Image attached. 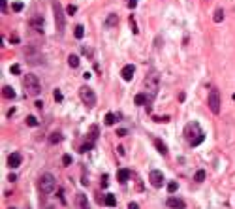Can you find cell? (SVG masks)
<instances>
[{"label": "cell", "mask_w": 235, "mask_h": 209, "mask_svg": "<svg viewBox=\"0 0 235 209\" xmlns=\"http://www.w3.org/2000/svg\"><path fill=\"white\" fill-rule=\"evenodd\" d=\"M38 189L41 194H51L55 189H57V179H55L53 173H43L38 179Z\"/></svg>", "instance_id": "obj_1"}, {"label": "cell", "mask_w": 235, "mask_h": 209, "mask_svg": "<svg viewBox=\"0 0 235 209\" xmlns=\"http://www.w3.org/2000/svg\"><path fill=\"white\" fill-rule=\"evenodd\" d=\"M25 87L30 96H38L41 92V85H40V79L36 77L34 74H27L25 75Z\"/></svg>", "instance_id": "obj_2"}, {"label": "cell", "mask_w": 235, "mask_h": 209, "mask_svg": "<svg viewBox=\"0 0 235 209\" xmlns=\"http://www.w3.org/2000/svg\"><path fill=\"white\" fill-rule=\"evenodd\" d=\"M51 6H53V12H55V21H57V30L59 32H62L64 30V9H62V6H60V2L59 0H53L51 2Z\"/></svg>", "instance_id": "obj_3"}, {"label": "cell", "mask_w": 235, "mask_h": 209, "mask_svg": "<svg viewBox=\"0 0 235 209\" xmlns=\"http://www.w3.org/2000/svg\"><path fill=\"white\" fill-rule=\"evenodd\" d=\"M79 98L83 100V104L87 107H94V104H96V94L88 87H79Z\"/></svg>", "instance_id": "obj_4"}, {"label": "cell", "mask_w": 235, "mask_h": 209, "mask_svg": "<svg viewBox=\"0 0 235 209\" xmlns=\"http://www.w3.org/2000/svg\"><path fill=\"white\" fill-rule=\"evenodd\" d=\"M201 134H203V132H201V128H199V123H196V121H192V123H188L184 126V138L188 139V143H190V141H194Z\"/></svg>", "instance_id": "obj_5"}, {"label": "cell", "mask_w": 235, "mask_h": 209, "mask_svg": "<svg viewBox=\"0 0 235 209\" xmlns=\"http://www.w3.org/2000/svg\"><path fill=\"white\" fill-rule=\"evenodd\" d=\"M209 109H211L215 115L220 113V92H218L216 89H212V91L209 92Z\"/></svg>", "instance_id": "obj_6"}, {"label": "cell", "mask_w": 235, "mask_h": 209, "mask_svg": "<svg viewBox=\"0 0 235 209\" xmlns=\"http://www.w3.org/2000/svg\"><path fill=\"white\" fill-rule=\"evenodd\" d=\"M149 181H151V185L154 186V189H160V186L164 185V173L160 170H152L151 175H149Z\"/></svg>", "instance_id": "obj_7"}, {"label": "cell", "mask_w": 235, "mask_h": 209, "mask_svg": "<svg viewBox=\"0 0 235 209\" xmlns=\"http://www.w3.org/2000/svg\"><path fill=\"white\" fill-rule=\"evenodd\" d=\"M21 160H23V158H21L19 153H9V155H8V168H12V170L19 168Z\"/></svg>", "instance_id": "obj_8"}, {"label": "cell", "mask_w": 235, "mask_h": 209, "mask_svg": "<svg viewBox=\"0 0 235 209\" xmlns=\"http://www.w3.org/2000/svg\"><path fill=\"white\" fill-rule=\"evenodd\" d=\"M75 209H91L88 200H87V196L83 192H79V194L75 196Z\"/></svg>", "instance_id": "obj_9"}, {"label": "cell", "mask_w": 235, "mask_h": 209, "mask_svg": "<svg viewBox=\"0 0 235 209\" xmlns=\"http://www.w3.org/2000/svg\"><path fill=\"white\" fill-rule=\"evenodd\" d=\"M167 205L173 207V209H184V200H181V198H177V196H169L167 198Z\"/></svg>", "instance_id": "obj_10"}, {"label": "cell", "mask_w": 235, "mask_h": 209, "mask_svg": "<svg viewBox=\"0 0 235 209\" xmlns=\"http://www.w3.org/2000/svg\"><path fill=\"white\" fill-rule=\"evenodd\" d=\"M30 27L34 28L36 32H43V17L41 15H34L30 19Z\"/></svg>", "instance_id": "obj_11"}, {"label": "cell", "mask_w": 235, "mask_h": 209, "mask_svg": "<svg viewBox=\"0 0 235 209\" xmlns=\"http://www.w3.org/2000/svg\"><path fill=\"white\" fill-rule=\"evenodd\" d=\"M134 102H136V106H145V104H151V96H147L145 92H139L136 94V98H134Z\"/></svg>", "instance_id": "obj_12"}, {"label": "cell", "mask_w": 235, "mask_h": 209, "mask_svg": "<svg viewBox=\"0 0 235 209\" xmlns=\"http://www.w3.org/2000/svg\"><path fill=\"white\" fill-rule=\"evenodd\" d=\"M134 72H136V66H132V64L124 66V68H122V79H124V81H130V79L134 77Z\"/></svg>", "instance_id": "obj_13"}, {"label": "cell", "mask_w": 235, "mask_h": 209, "mask_svg": "<svg viewBox=\"0 0 235 209\" xmlns=\"http://www.w3.org/2000/svg\"><path fill=\"white\" fill-rule=\"evenodd\" d=\"M117 179H119V183H126V181L130 179V170H126V168L119 170V171H117Z\"/></svg>", "instance_id": "obj_14"}, {"label": "cell", "mask_w": 235, "mask_h": 209, "mask_svg": "<svg viewBox=\"0 0 235 209\" xmlns=\"http://www.w3.org/2000/svg\"><path fill=\"white\" fill-rule=\"evenodd\" d=\"M156 85H158V77H156V75H149L145 87H147V89H151V91H156Z\"/></svg>", "instance_id": "obj_15"}, {"label": "cell", "mask_w": 235, "mask_h": 209, "mask_svg": "<svg viewBox=\"0 0 235 209\" xmlns=\"http://www.w3.org/2000/svg\"><path fill=\"white\" fill-rule=\"evenodd\" d=\"M62 139H64V136L60 134V132H53V134L49 136V143L51 145H57V143H60Z\"/></svg>", "instance_id": "obj_16"}, {"label": "cell", "mask_w": 235, "mask_h": 209, "mask_svg": "<svg viewBox=\"0 0 235 209\" xmlns=\"http://www.w3.org/2000/svg\"><path fill=\"white\" fill-rule=\"evenodd\" d=\"M154 145H156V149H158L160 155H167V147H166V143H164L162 139L156 138V139H154Z\"/></svg>", "instance_id": "obj_17"}, {"label": "cell", "mask_w": 235, "mask_h": 209, "mask_svg": "<svg viewBox=\"0 0 235 209\" xmlns=\"http://www.w3.org/2000/svg\"><path fill=\"white\" fill-rule=\"evenodd\" d=\"M117 25H119V15L117 13H111L105 19V27H117Z\"/></svg>", "instance_id": "obj_18"}, {"label": "cell", "mask_w": 235, "mask_h": 209, "mask_svg": "<svg viewBox=\"0 0 235 209\" xmlns=\"http://www.w3.org/2000/svg\"><path fill=\"white\" fill-rule=\"evenodd\" d=\"M2 94L6 98H9V100H13V98H15V92H13L12 87H2Z\"/></svg>", "instance_id": "obj_19"}, {"label": "cell", "mask_w": 235, "mask_h": 209, "mask_svg": "<svg viewBox=\"0 0 235 209\" xmlns=\"http://www.w3.org/2000/svg\"><path fill=\"white\" fill-rule=\"evenodd\" d=\"M104 123H105L107 126H111V124H115V123H117V117H115L113 113H105V117H104Z\"/></svg>", "instance_id": "obj_20"}, {"label": "cell", "mask_w": 235, "mask_h": 209, "mask_svg": "<svg viewBox=\"0 0 235 209\" xmlns=\"http://www.w3.org/2000/svg\"><path fill=\"white\" fill-rule=\"evenodd\" d=\"M104 202H105V205H109V207H115V205H117V200H115L113 194H105Z\"/></svg>", "instance_id": "obj_21"}, {"label": "cell", "mask_w": 235, "mask_h": 209, "mask_svg": "<svg viewBox=\"0 0 235 209\" xmlns=\"http://www.w3.org/2000/svg\"><path fill=\"white\" fill-rule=\"evenodd\" d=\"M68 64L72 66V68H77V66H79V57H77V55H70V57H68Z\"/></svg>", "instance_id": "obj_22"}, {"label": "cell", "mask_w": 235, "mask_h": 209, "mask_svg": "<svg viewBox=\"0 0 235 209\" xmlns=\"http://www.w3.org/2000/svg\"><path fill=\"white\" fill-rule=\"evenodd\" d=\"M212 19H215V23H220V21L224 19V9H222V8H218L216 12H215V15H212Z\"/></svg>", "instance_id": "obj_23"}, {"label": "cell", "mask_w": 235, "mask_h": 209, "mask_svg": "<svg viewBox=\"0 0 235 209\" xmlns=\"http://www.w3.org/2000/svg\"><path fill=\"white\" fill-rule=\"evenodd\" d=\"M194 181H196V183L205 181V171H203V170H198V171H196V175H194Z\"/></svg>", "instance_id": "obj_24"}, {"label": "cell", "mask_w": 235, "mask_h": 209, "mask_svg": "<svg viewBox=\"0 0 235 209\" xmlns=\"http://www.w3.org/2000/svg\"><path fill=\"white\" fill-rule=\"evenodd\" d=\"M73 36H75L77 40H81V38L85 36V28H83L81 25H79V27H75V32H73Z\"/></svg>", "instance_id": "obj_25"}, {"label": "cell", "mask_w": 235, "mask_h": 209, "mask_svg": "<svg viewBox=\"0 0 235 209\" xmlns=\"http://www.w3.org/2000/svg\"><path fill=\"white\" fill-rule=\"evenodd\" d=\"M27 124H28V126H38L40 121H38L34 115H28V117H27Z\"/></svg>", "instance_id": "obj_26"}, {"label": "cell", "mask_w": 235, "mask_h": 209, "mask_svg": "<svg viewBox=\"0 0 235 209\" xmlns=\"http://www.w3.org/2000/svg\"><path fill=\"white\" fill-rule=\"evenodd\" d=\"M92 147H94V143H92V141H88V143H83V145L79 147V153H88Z\"/></svg>", "instance_id": "obj_27"}, {"label": "cell", "mask_w": 235, "mask_h": 209, "mask_svg": "<svg viewBox=\"0 0 235 209\" xmlns=\"http://www.w3.org/2000/svg\"><path fill=\"white\" fill-rule=\"evenodd\" d=\"M203 139H205V136H203V134H201V136H198V138H196L194 141H190V147H198V145H199V143H201V141H203Z\"/></svg>", "instance_id": "obj_28"}, {"label": "cell", "mask_w": 235, "mask_h": 209, "mask_svg": "<svg viewBox=\"0 0 235 209\" xmlns=\"http://www.w3.org/2000/svg\"><path fill=\"white\" fill-rule=\"evenodd\" d=\"M23 8H25L23 2H13V4H12V9H13V12H23Z\"/></svg>", "instance_id": "obj_29"}, {"label": "cell", "mask_w": 235, "mask_h": 209, "mask_svg": "<svg viewBox=\"0 0 235 209\" xmlns=\"http://www.w3.org/2000/svg\"><path fill=\"white\" fill-rule=\"evenodd\" d=\"M9 72H12V74H21V66L19 64H12V68H9Z\"/></svg>", "instance_id": "obj_30"}, {"label": "cell", "mask_w": 235, "mask_h": 209, "mask_svg": "<svg viewBox=\"0 0 235 209\" xmlns=\"http://www.w3.org/2000/svg\"><path fill=\"white\" fill-rule=\"evenodd\" d=\"M62 164H64V166H70V164H72V157L70 155H64L62 157Z\"/></svg>", "instance_id": "obj_31"}, {"label": "cell", "mask_w": 235, "mask_h": 209, "mask_svg": "<svg viewBox=\"0 0 235 209\" xmlns=\"http://www.w3.org/2000/svg\"><path fill=\"white\" fill-rule=\"evenodd\" d=\"M177 189H179V185H177V183H175V181H171V183H169V185H167V190H169V192H175V190H177Z\"/></svg>", "instance_id": "obj_32"}, {"label": "cell", "mask_w": 235, "mask_h": 209, "mask_svg": "<svg viewBox=\"0 0 235 209\" xmlns=\"http://www.w3.org/2000/svg\"><path fill=\"white\" fill-rule=\"evenodd\" d=\"M130 25H132V32H134V34H137V27H136V23H134V17H130Z\"/></svg>", "instance_id": "obj_33"}, {"label": "cell", "mask_w": 235, "mask_h": 209, "mask_svg": "<svg viewBox=\"0 0 235 209\" xmlns=\"http://www.w3.org/2000/svg\"><path fill=\"white\" fill-rule=\"evenodd\" d=\"M117 136H119V138H124V136H126V128H119V130H117Z\"/></svg>", "instance_id": "obj_34"}, {"label": "cell", "mask_w": 235, "mask_h": 209, "mask_svg": "<svg viewBox=\"0 0 235 209\" xmlns=\"http://www.w3.org/2000/svg\"><path fill=\"white\" fill-rule=\"evenodd\" d=\"M55 100H57V102H62V92H60V91H55Z\"/></svg>", "instance_id": "obj_35"}, {"label": "cell", "mask_w": 235, "mask_h": 209, "mask_svg": "<svg viewBox=\"0 0 235 209\" xmlns=\"http://www.w3.org/2000/svg\"><path fill=\"white\" fill-rule=\"evenodd\" d=\"M6 6H8V0H0V9H2V13L6 12Z\"/></svg>", "instance_id": "obj_36"}, {"label": "cell", "mask_w": 235, "mask_h": 209, "mask_svg": "<svg viewBox=\"0 0 235 209\" xmlns=\"http://www.w3.org/2000/svg\"><path fill=\"white\" fill-rule=\"evenodd\" d=\"M8 181H9V183H15V181H17V175H15V173H9V175H8Z\"/></svg>", "instance_id": "obj_37"}, {"label": "cell", "mask_w": 235, "mask_h": 209, "mask_svg": "<svg viewBox=\"0 0 235 209\" xmlns=\"http://www.w3.org/2000/svg\"><path fill=\"white\" fill-rule=\"evenodd\" d=\"M137 2H139V0H130V2H128V8H130V9H134V8L137 6Z\"/></svg>", "instance_id": "obj_38"}, {"label": "cell", "mask_w": 235, "mask_h": 209, "mask_svg": "<svg viewBox=\"0 0 235 209\" xmlns=\"http://www.w3.org/2000/svg\"><path fill=\"white\" fill-rule=\"evenodd\" d=\"M154 121H158V123H167L169 117H154Z\"/></svg>", "instance_id": "obj_39"}, {"label": "cell", "mask_w": 235, "mask_h": 209, "mask_svg": "<svg viewBox=\"0 0 235 209\" xmlns=\"http://www.w3.org/2000/svg\"><path fill=\"white\" fill-rule=\"evenodd\" d=\"M59 198H60L62 204H66V198H64V190H62V189H59Z\"/></svg>", "instance_id": "obj_40"}, {"label": "cell", "mask_w": 235, "mask_h": 209, "mask_svg": "<svg viewBox=\"0 0 235 209\" xmlns=\"http://www.w3.org/2000/svg\"><path fill=\"white\" fill-rule=\"evenodd\" d=\"M66 12H68L70 15H73L75 13V6H68V8H66Z\"/></svg>", "instance_id": "obj_41"}, {"label": "cell", "mask_w": 235, "mask_h": 209, "mask_svg": "<svg viewBox=\"0 0 235 209\" xmlns=\"http://www.w3.org/2000/svg\"><path fill=\"white\" fill-rule=\"evenodd\" d=\"M128 209H139V205H137V204H136V202H132V204H130V205H128Z\"/></svg>", "instance_id": "obj_42"}, {"label": "cell", "mask_w": 235, "mask_h": 209, "mask_svg": "<svg viewBox=\"0 0 235 209\" xmlns=\"http://www.w3.org/2000/svg\"><path fill=\"white\" fill-rule=\"evenodd\" d=\"M102 186H104V189H105V186H107V177H105V175H104V177H102Z\"/></svg>", "instance_id": "obj_43"}, {"label": "cell", "mask_w": 235, "mask_h": 209, "mask_svg": "<svg viewBox=\"0 0 235 209\" xmlns=\"http://www.w3.org/2000/svg\"><path fill=\"white\" fill-rule=\"evenodd\" d=\"M9 209H15V207H9Z\"/></svg>", "instance_id": "obj_44"}, {"label": "cell", "mask_w": 235, "mask_h": 209, "mask_svg": "<svg viewBox=\"0 0 235 209\" xmlns=\"http://www.w3.org/2000/svg\"><path fill=\"white\" fill-rule=\"evenodd\" d=\"M27 209H28V207H27Z\"/></svg>", "instance_id": "obj_45"}]
</instances>
